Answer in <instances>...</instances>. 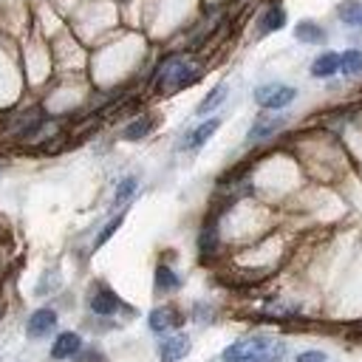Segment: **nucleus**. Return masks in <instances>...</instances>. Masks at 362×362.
Instances as JSON below:
<instances>
[{
    "label": "nucleus",
    "instance_id": "obj_1",
    "mask_svg": "<svg viewBox=\"0 0 362 362\" xmlns=\"http://www.w3.org/2000/svg\"><path fill=\"white\" fill-rule=\"evenodd\" d=\"M198 76H201V74H198V65L187 62L184 57H170V59L158 68V88H161L164 93H173V90H178V88H184V85L195 82Z\"/></svg>",
    "mask_w": 362,
    "mask_h": 362
},
{
    "label": "nucleus",
    "instance_id": "obj_2",
    "mask_svg": "<svg viewBox=\"0 0 362 362\" xmlns=\"http://www.w3.org/2000/svg\"><path fill=\"white\" fill-rule=\"evenodd\" d=\"M274 339L269 337H246V339H238L232 345H226L221 351V362H252V359H260L266 362V351L272 348Z\"/></svg>",
    "mask_w": 362,
    "mask_h": 362
},
{
    "label": "nucleus",
    "instance_id": "obj_3",
    "mask_svg": "<svg viewBox=\"0 0 362 362\" xmlns=\"http://www.w3.org/2000/svg\"><path fill=\"white\" fill-rule=\"evenodd\" d=\"M297 99V88L283 85V82H266L255 88V102L266 110H283Z\"/></svg>",
    "mask_w": 362,
    "mask_h": 362
},
{
    "label": "nucleus",
    "instance_id": "obj_4",
    "mask_svg": "<svg viewBox=\"0 0 362 362\" xmlns=\"http://www.w3.org/2000/svg\"><path fill=\"white\" fill-rule=\"evenodd\" d=\"M54 328H57V311H54V308H37V311L28 317V322H25L28 339H42V337H48Z\"/></svg>",
    "mask_w": 362,
    "mask_h": 362
},
{
    "label": "nucleus",
    "instance_id": "obj_5",
    "mask_svg": "<svg viewBox=\"0 0 362 362\" xmlns=\"http://www.w3.org/2000/svg\"><path fill=\"white\" fill-rule=\"evenodd\" d=\"M189 337L187 334H170V337H164L161 342H158V359L161 362H178V359H184L187 354H189Z\"/></svg>",
    "mask_w": 362,
    "mask_h": 362
},
{
    "label": "nucleus",
    "instance_id": "obj_6",
    "mask_svg": "<svg viewBox=\"0 0 362 362\" xmlns=\"http://www.w3.org/2000/svg\"><path fill=\"white\" fill-rule=\"evenodd\" d=\"M88 305H90V311H93L96 317H110V314H116V311L122 308V300H119L107 286H99V288H93V294L88 297Z\"/></svg>",
    "mask_w": 362,
    "mask_h": 362
},
{
    "label": "nucleus",
    "instance_id": "obj_7",
    "mask_svg": "<svg viewBox=\"0 0 362 362\" xmlns=\"http://www.w3.org/2000/svg\"><path fill=\"white\" fill-rule=\"evenodd\" d=\"M218 127H221V119H218V116H212V119L201 122L198 127H192V130L181 139V144H178V147H181V150H198V147H204V144L209 141V136H212Z\"/></svg>",
    "mask_w": 362,
    "mask_h": 362
},
{
    "label": "nucleus",
    "instance_id": "obj_8",
    "mask_svg": "<svg viewBox=\"0 0 362 362\" xmlns=\"http://www.w3.org/2000/svg\"><path fill=\"white\" fill-rule=\"evenodd\" d=\"M283 124H286V119H283V116H269V113H263V116H257V119H255V124L249 127V133H246V141H249V144H255V141H263V139L274 136V133H277Z\"/></svg>",
    "mask_w": 362,
    "mask_h": 362
},
{
    "label": "nucleus",
    "instance_id": "obj_9",
    "mask_svg": "<svg viewBox=\"0 0 362 362\" xmlns=\"http://www.w3.org/2000/svg\"><path fill=\"white\" fill-rule=\"evenodd\" d=\"M147 325H150V331H153V334H167L170 328L181 325V314H178L173 305H158V308H153V311H150Z\"/></svg>",
    "mask_w": 362,
    "mask_h": 362
},
{
    "label": "nucleus",
    "instance_id": "obj_10",
    "mask_svg": "<svg viewBox=\"0 0 362 362\" xmlns=\"http://www.w3.org/2000/svg\"><path fill=\"white\" fill-rule=\"evenodd\" d=\"M79 351H82V337L74 334V331H62L51 345V356L54 359H74Z\"/></svg>",
    "mask_w": 362,
    "mask_h": 362
},
{
    "label": "nucleus",
    "instance_id": "obj_11",
    "mask_svg": "<svg viewBox=\"0 0 362 362\" xmlns=\"http://www.w3.org/2000/svg\"><path fill=\"white\" fill-rule=\"evenodd\" d=\"M286 25V8L283 6H269L263 14H260V20H257V31L260 34H274V31H280Z\"/></svg>",
    "mask_w": 362,
    "mask_h": 362
},
{
    "label": "nucleus",
    "instance_id": "obj_12",
    "mask_svg": "<svg viewBox=\"0 0 362 362\" xmlns=\"http://www.w3.org/2000/svg\"><path fill=\"white\" fill-rule=\"evenodd\" d=\"M339 71V54H334V51H322L314 62H311V76L314 79H328V76H334Z\"/></svg>",
    "mask_w": 362,
    "mask_h": 362
},
{
    "label": "nucleus",
    "instance_id": "obj_13",
    "mask_svg": "<svg viewBox=\"0 0 362 362\" xmlns=\"http://www.w3.org/2000/svg\"><path fill=\"white\" fill-rule=\"evenodd\" d=\"M226 93H229V85L226 82H218L201 102H198V107H195V113L198 116H206V113H212L215 107H221L223 102H226Z\"/></svg>",
    "mask_w": 362,
    "mask_h": 362
},
{
    "label": "nucleus",
    "instance_id": "obj_14",
    "mask_svg": "<svg viewBox=\"0 0 362 362\" xmlns=\"http://www.w3.org/2000/svg\"><path fill=\"white\" fill-rule=\"evenodd\" d=\"M294 37H297L300 42H305V45H320V42H325V31H322L314 20H300V23L294 25Z\"/></svg>",
    "mask_w": 362,
    "mask_h": 362
},
{
    "label": "nucleus",
    "instance_id": "obj_15",
    "mask_svg": "<svg viewBox=\"0 0 362 362\" xmlns=\"http://www.w3.org/2000/svg\"><path fill=\"white\" fill-rule=\"evenodd\" d=\"M339 71H342L345 76H356V74H362V51H359V48H348V51H342V54H339Z\"/></svg>",
    "mask_w": 362,
    "mask_h": 362
},
{
    "label": "nucleus",
    "instance_id": "obj_16",
    "mask_svg": "<svg viewBox=\"0 0 362 362\" xmlns=\"http://www.w3.org/2000/svg\"><path fill=\"white\" fill-rule=\"evenodd\" d=\"M136 189H139V178H136V175H127V178H122V181L116 184V192H113V206H122V204H127V201L136 195Z\"/></svg>",
    "mask_w": 362,
    "mask_h": 362
},
{
    "label": "nucleus",
    "instance_id": "obj_17",
    "mask_svg": "<svg viewBox=\"0 0 362 362\" xmlns=\"http://www.w3.org/2000/svg\"><path fill=\"white\" fill-rule=\"evenodd\" d=\"M156 288L164 291V294L167 291H175V288H181V277L170 266H158L156 269Z\"/></svg>",
    "mask_w": 362,
    "mask_h": 362
},
{
    "label": "nucleus",
    "instance_id": "obj_18",
    "mask_svg": "<svg viewBox=\"0 0 362 362\" xmlns=\"http://www.w3.org/2000/svg\"><path fill=\"white\" fill-rule=\"evenodd\" d=\"M153 119L150 116H141V119H136V122H130L124 130H122V136L127 139V141H139V139H144L150 130H153Z\"/></svg>",
    "mask_w": 362,
    "mask_h": 362
},
{
    "label": "nucleus",
    "instance_id": "obj_19",
    "mask_svg": "<svg viewBox=\"0 0 362 362\" xmlns=\"http://www.w3.org/2000/svg\"><path fill=\"white\" fill-rule=\"evenodd\" d=\"M337 17H339L345 25H362V3L345 0V3L337 8Z\"/></svg>",
    "mask_w": 362,
    "mask_h": 362
},
{
    "label": "nucleus",
    "instance_id": "obj_20",
    "mask_svg": "<svg viewBox=\"0 0 362 362\" xmlns=\"http://www.w3.org/2000/svg\"><path fill=\"white\" fill-rule=\"evenodd\" d=\"M198 246H201V252H204V255H206V252H212V249L218 246V232H215V226H206V229L201 232Z\"/></svg>",
    "mask_w": 362,
    "mask_h": 362
},
{
    "label": "nucleus",
    "instance_id": "obj_21",
    "mask_svg": "<svg viewBox=\"0 0 362 362\" xmlns=\"http://www.w3.org/2000/svg\"><path fill=\"white\" fill-rule=\"evenodd\" d=\"M74 362H107V356H105L102 351H96V348H82V351L74 356Z\"/></svg>",
    "mask_w": 362,
    "mask_h": 362
},
{
    "label": "nucleus",
    "instance_id": "obj_22",
    "mask_svg": "<svg viewBox=\"0 0 362 362\" xmlns=\"http://www.w3.org/2000/svg\"><path fill=\"white\" fill-rule=\"evenodd\" d=\"M122 221H124V215H116V218H113V221H110V223H107V226L99 232V238H96V246H102L105 240H110V235H113V232L122 226Z\"/></svg>",
    "mask_w": 362,
    "mask_h": 362
},
{
    "label": "nucleus",
    "instance_id": "obj_23",
    "mask_svg": "<svg viewBox=\"0 0 362 362\" xmlns=\"http://www.w3.org/2000/svg\"><path fill=\"white\" fill-rule=\"evenodd\" d=\"M297 362H328V354H322V351H303V354H297Z\"/></svg>",
    "mask_w": 362,
    "mask_h": 362
},
{
    "label": "nucleus",
    "instance_id": "obj_24",
    "mask_svg": "<svg viewBox=\"0 0 362 362\" xmlns=\"http://www.w3.org/2000/svg\"><path fill=\"white\" fill-rule=\"evenodd\" d=\"M252 362H260V359H252Z\"/></svg>",
    "mask_w": 362,
    "mask_h": 362
}]
</instances>
